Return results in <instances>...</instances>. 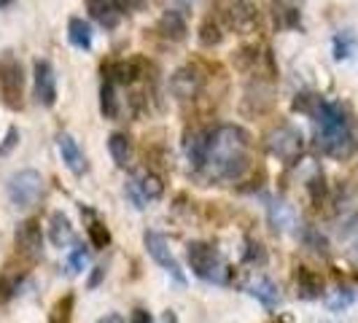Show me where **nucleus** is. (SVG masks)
Segmentation results:
<instances>
[{"instance_id":"0eeeda50","label":"nucleus","mask_w":358,"mask_h":323,"mask_svg":"<svg viewBox=\"0 0 358 323\" xmlns=\"http://www.w3.org/2000/svg\"><path fill=\"white\" fill-rule=\"evenodd\" d=\"M33 78H36V103L43 108H52L57 103V76L49 59H36L33 65Z\"/></svg>"},{"instance_id":"4be33fe9","label":"nucleus","mask_w":358,"mask_h":323,"mask_svg":"<svg viewBox=\"0 0 358 323\" xmlns=\"http://www.w3.org/2000/svg\"><path fill=\"white\" fill-rule=\"evenodd\" d=\"M68 38H71V43L76 49H84V52H90L92 49V27L90 22H84L81 17H73L68 22Z\"/></svg>"},{"instance_id":"c9c22d12","label":"nucleus","mask_w":358,"mask_h":323,"mask_svg":"<svg viewBox=\"0 0 358 323\" xmlns=\"http://www.w3.org/2000/svg\"><path fill=\"white\" fill-rule=\"evenodd\" d=\"M307 189H310V197H313V202H321L323 194H326V180H323V175H315V178L307 183Z\"/></svg>"},{"instance_id":"6e6552de","label":"nucleus","mask_w":358,"mask_h":323,"mask_svg":"<svg viewBox=\"0 0 358 323\" xmlns=\"http://www.w3.org/2000/svg\"><path fill=\"white\" fill-rule=\"evenodd\" d=\"M205 87V76L197 71V68H192V65H183L178 71L170 76V92L180 97V100H192V97H197L199 92Z\"/></svg>"},{"instance_id":"4c0bfd02","label":"nucleus","mask_w":358,"mask_h":323,"mask_svg":"<svg viewBox=\"0 0 358 323\" xmlns=\"http://www.w3.org/2000/svg\"><path fill=\"white\" fill-rule=\"evenodd\" d=\"M122 3V8H129V11H141L148 0H119Z\"/></svg>"},{"instance_id":"f8f14e48","label":"nucleus","mask_w":358,"mask_h":323,"mask_svg":"<svg viewBox=\"0 0 358 323\" xmlns=\"http://www.w3.org/2000/svg\"><path fill=\"white\" fill-rule=\"evenodd\" d=\"M87 8H90L92 19H94L100 27H106V30L119 27L122 11H124L119 0H87Z\"/></svg>"},{"instance_id":"e433bc0d","label":"nucleus","mask_w":358,"mask_h":323,"mask_svg":"<svg viewBox=\"0 0 358 323\" xmlns=\"http://www.w3.org/2000/svg\"><path fill=\"white\" fill-rule=\"evenodd\" d=\"M103 280H106V264H97V267L92 269V278H90V283H87V288H92V291H94V288L100 286Z\"/></svg>"},{"instance_id":"f03ea898","label":"nucleus","mask_w":358,"mask_h":323,"mask_svg":"<svg viewBox=\"0 0 358 323\" xmlns=\"http://www.w3.org/2000/svg\"><path fill=\"white\" fill-rule=\"evenodd\" d=\"M189 264H192V272L202 278V280H208V283H227V278H229V267H227V261H224V256L210 248V245H205V243H189Z\"/></svg>"},{"instance_id":"a211bd4d","label":"nucleus","mask_w":358,"mask_h":323,"mask_svg":"<svg viewBox=\"0 0 358 323\" xmlns=\"http://www.w3.org/2000/svg\"><path fill=\"white\" fill-rule=\"evenodd\" d=\"M157 30H159L162 38H167V41H183L186 33H189L186 19H183L180 11H164L159 19V24H157Z\"/></svg>"},{"instance_id":"393cba45","label":"nucleus","mask_w":358,"mask_h":323,"mask_svg":"<svg viewBox=\"0 0 358 323\" xmlns=\"http://www.w3.org/2000/svg\"><path fill=\"white\" fill-rule=\"evenodd\" d=\"M138 186H141V192H143L145 202H154V199H162L164 194V183H162L157 175H151V173H145L143 178L138 180Z\"/></svg>"},{"instance_id":"a19ab883","label":"nucleus","mask_w":358,"mask_h":323,"mask_svg":"<svg viewBox=\"0 0 358 323\" xmlns=\"http://www.w3.org/2000/svg\"><path fill=\"white\" fill-rule=\"evenodd\" d=\"M164 323H178V318H176V313H167V315H164Z\"/></svg>"},{"instance_id":"2eb2a0df","label":"nucleus","mask_w":358,"mask_h":323,"mask_svg":"<svg viewBox=\"0 0 358 323\" xmlns=\"http://www.w3.org/2000/svg\"><path fill=\"white\" fill-rule=\"evenodd\" d=\"M245 291L251 294L253 299H259L267 310H275V307L280 305V291H278V286L269 278H253L251 283L245 286Z\"/></svg>"},{"instance_id":"a878e982","label":"nucleus","mask_w":358,"mask_h":323,"mask_svg":"<svg viewBox=\"0 0 358 323\" xmlns=\"http://www.w3.org/2000/svg\"><path fill=\"white\" fill-rule=\"evenodd\" d=\"M302 240H305L307 248H313L315 253H321V256H326V253H329V243H326V237H323L318 229L305 227V229H302Z\"/></svg>"},{"instance_id":"7c9ffc66","label":"nucleus","mask_w":358,"mask_h":323,"mask_svg":"<svg viewBox=\"0 0 358 323\" xmlns=\"http://www.w3.org/2000/svg\"><path fill=\"white\" fill-rule=\"evenodd\" d=\"M353 299H356V294H353V291H348V288H342L334 299H329V310L340 313V310H345L348 305H353Z\"/></svg>"},{"instance_id":"39448f33","label":"nucleus","mask_w":358,"mask_h":323,"mask_svg":"<svg viewBox=\"0 0 358 323\" xmlns=\"http://www.w3.org/2000/svg\"><path fill=\"white\" fill-rule=\"evenodd\" d=\"M267 148H269V154H275L278 159H283L291 164V162H296L302 157V151H305V138H302L299 129L283 124L269 132Z\"/></svg>"},{"instance_id":"b1692460","label":"nucleus","mask_w":358,"mask_h":323,"mask_svg":"<svg viewBox=\"0 0 358 323\" xmlns=\"http://www.w3.org/2000/svg\"><path fill=\"white\" fill-rule=\"evenodd\" d=\"M22 272H14V269H6L3 275H0V299L3 302H8L14 294L19 291V286H22Z\"/></svg>"},{"instance_id":"9d476101","label":"nucleus","mask_w":358,"mask_h":323,"mask_svg":"<svg viewBox=\"0 0 358 323\" xmlns=\"http://www.w3.org/2000/svg\"><path fill=\"white\" fill-rule=\"evenodd\" d=\"M0 92H3L6 103L11 108L19 106V97H22V65L17 59H3L0 62Z\"/></svg>"},{"instance_id":"4468645a","label":"nucleus","mask_w":358,"mask_h":323,"mask_svg":"<svg viewBox=\"0 0 358 323\" xmlns=\"http://www.w3.org/2000/svg\"><path fill=\"white\" fill-rule=\"evenodd\" d=\"M267 213L275 232H291L296 227V213L291 210V205L283 202V199H272L267 205Z\"/></svg>"},{"instance_id":"6ab92c4d","label":"nucleus","mask_w":358,"mask_h":323,"mask_svg":"<svg viewBox=\"0 0 358 323\" xmlns=\"http://www.w3.org/2000/svg\"><path fill=\"white\" fill-rule=\"evenodd\" d=\"M296 291L302 299H318L323 294V280L321 275H315L313 269L299 267L296 269Z\"/></svg>"},{"instance_id":"f257e3e1","label":"nucleus","mask_w":358,"mask_h":323,"mask_svg":"<svg viewBox=\"0 0 358 323\" xmlns=\"http://www.w3.org/2000/svg\"><path fill=\"white\" fill-rule=\"evenodd\" d=\"M248 132L237 124H221L213 132H208V162L234 159V157H245L248 151Z\"/></svg>"},{"instance_id":"5701e85b","label":"nucleus","mask_w":358,"mask_h":323,"mask_svg":"<svg viewBox=\"0 0 358 323\" xmlns=\"http://www.w3.org/2000/svg\"><path fill=\"white\" fill-rule=\"evenodd\" d=\"M100 110H103V116L106 119H116L119 116V97H116V84L113 81H103V87H100Z\"/></svg>"},{"instance_id":"ea45409f","label":"nucleus","mask_w":358,"mask_h":323,"mask_svg":"<svg viewBox=\"0 0 358 323\" xmlns=\"http://www.w3.org/2000/svg\"><path fill=\"white\" fill-rule=\"evenodd\" d=\"M97 323H127V321L122 318V315H106L103 321H97Z\"/></svg>"},{"instance_id":"c85d7f7f","label":"nucleus","mask_w":358,"mask_h":323,"mask_svg":"<svg viewBox=\"0 0 358 323\" xmlns=\"http://www.w3.org/2000/svg\"><path fill=\"white\" fill-rule=\"evenodd\" d=\"M87 261H90V251L84 245H76L71 251V256H68V269H71L73 275H78L81 269L87 267Z\"/></svg>"},{"instance_id":"412c9836","label":"nucleus","mask_w":358,"mask_h":323,"mask_svg":"<svg viewBox=\"0 0 358 323\" xmlns=\"http://www.w3.org/2000/svg\"><path fill=\"white\" fill-rule=\"evenodd\" d=\"M229 22H232L237 30H248L256 22V8H253L248 0H232L229 6Z\"/></svg>"},{"instance_id":"ddd939ff","label":"nucleus","mask_w":358,"mask_h":323,"mask_svg":"<svg viewBox=\"0 0 358 323\" xmlns=\"http://www.w3.org/2000/svg\"><path fill=\"white\" fill-rule=\"evenodd\" d=\"M183 148H186V157H189L194 170H202V167L208 164V148H210V145H208V132H202V129L186 132Z\"/></svg>"},{"instance_id":"72a5a7b5","label":"nucleus","mask_w":358,"mask_h":323,"mask_svg":"<svg viewBox=\"0 0 358 323\" xmlns=\"http://www.w3.org/2000/svg\"><path fill=\"white\" fill-rule=\"evenodd\" d=\"M19 143V129L17 127H8V132H6V141L0 145V157H8L11 151H14V145Z\"/></svg>"},{"instance_id":"58836bf2","label":"nucleus","mask_w":358,"mask_h":323,"mask_svg":"<svg viewBox=\"0 0 358 323\" xmlns=\"http://www.w3.org/2000/svg\"><path fill=\"white\" fill-rule=\"evenodd\" d=\"M132 323H154V318H151L145 310H135V313H132Z\"/></svg>"},{"instance_id":"2f4dec72","label":"nucleus","mask_w":358,"mask_h":323,"mask_svg":"<svg viewBox=\"0 0 358 323\" xmlns=\"http://www.w3.org/2000/svg\"><path fill=\"white\" fill-rule=\"evenodd\" d=\"M124 194L132 199V205H135L138 210H143L145 208V197H143V192H141V186H138V180H129V183H127Z\"/></svg>"},{"instance_id":"bb28decb","label":"nucleus","mask_w":358,"mask_h":323,"mask_svg":"<svg viewBox=\"0 0 358 323\" xmlns=\"http://www.w3.org/2000/svg\"><path fill=\"white\" fill-rule=\"evenodd\" d=\"M353 46H356V41L350 33H337L334 36V59H348L350 54H353Z\"/></svg>"},{"instance_id":"1a4fd4ad","label":"nucleus","mask_w":358,"mask_h":323,"mask_svg":"<svg viewBox=\"0 0 358 323\" xmlns=\"http://www.w3.org/2000/svg\"><path fill=\"white\" fill-rule=\"evenodd\" d=\"M14 240H17V251L24 256V259H38L43 253V234H41V224L27 218V221H19L17 232H14Z\"/></svg>"},{"instance_id":"473e14b6","label":"nucleus","mask_w":358,"mask_h":323,"mask_svg":"<svg viewBox=\"0 0 358 323\" xmlns=\"http://www.w3.org/2000/svg\"><path fill=\"white\" fill-rule=\"evenodd\" d=\"M71 305H73V299L71 296H65V302H59L57 305V310H54V315H52V323H71Z\"/></svg>"},{"instance_id":"9b49d317","label":"nucleus","mask_w":358,"mask_h":323,"mask_svg":"<svg viewBox=\"0 0 358 323\" xmlns=\"http://www.w3.org/2000/svg\"><path fill=\"white\" fill-rule=\"evenodd\" d=\"M57 148H59V157H62L65 167L71 170L73 175H84V173H87V157H84V151L78 148V143L73 141V135L59 132V135H57Z\"/></svg>"},{"instance_id":"f704fd0d","label":"nucleus","mask_w":358,"mask_h":323,"mask_svg":"<svg viewBox=\"0 0 358 323\" xmlns=\"http://www.w3.org/2000/svg\"><path fill=\"white\" fill-rule=\"evenodd\" d=\"M245 261H256V264H264L267 261V253H264V248L259 245V243H248V251H245Z\"/></svg>"},{"instance_id":"aec40b11","label":"nucleus","mask_w":358,"mask_h":323,"mask_svg":"<svg viewBox=\"0 0 358 323\" xmlns=\"http://www.w3.org/2000/svg\"><path fill=\"white\" fill-rule=\"evenodd\" d=\"M108 151H110V157L119 167H129V162H132V141L127 138L124 132H110Z\"/></svg>"},{"instance_id":"423d86ee","label":"nucleus","mask_w":358,"mask_h":323,"mask_svg":"<svg viewBox=\"0 0 358 323\" xmlns=\"http://www.w3.org/2000/svg\"><path fill=\"white\" fill-rule=\"evenodd\" d=\"M143 243H145V248H148V256L159 264L167 275H173V280L176 283H186V275H183V269H180V264H178V259L173 256V251L167 248V240L162 237L159 232H145L143 234Z\"/></svg>"},{"instance_id":"f3484780","label":"nucleus","mask_w":358,"mask_h":323,"mask_svg":"<svg viewBox=\"0 0 358 323\" xmlns=\"http://www.w3.org/2000/svg\"><path fill=\"white\" fill-rule=\"evenodd\" d=\"M141 73H143V62L141 59H129V62H113V65H108V81H113V84H132V81H138L141 78Z\"/></svg>"},{"instance_id":"20e7f679","label":"nucleus","mask_w":358,"mask_h":323,"mask_svg":"<svg viewBox=\"0 0 358 323\" xmlns=\"http://www.w3.org/2000/svg\"><path fill=\"white\" fill-rule=\"evenodd\" d=\"M315 145L321 148L326 157L331 159H348L358 148V141L353 135L350 124L340 127V129H318L315 132Z\"/></svg>"},{"instance_id":"79ce46f5","label":"nucleus","mask_w":358,"mask_h":323,"mask_svg":"<svg viewBox=\"0 0 358 323\" xmlns=\"http://www.w3.org/2000/svg\"><path fill=\"white\" fill-rule=\"evenodd\" d=\"M14 6V0H0V8H11Z\"/></svg>"},{"instance_id":"7ed1b4c3","label":"nucleus","mask_w":358,"mask_h":323,"mask_svg":"<svg viewBox=\"0 0 358 323\" xmlns=\"http://www.w3.org/2000/svg\"><path fill=\"white\" fill-rule=\"evenodd\" d=\"M43 178L38 170H19L8 178V199L17 210H30L41 202Z\"/></svg>"},{"instance_id":"cd10ccee","label":"nucleus","mask_w":358,"mask_h":323,"mask_svg":"<svg viewBox=\"0 0 358 323\" xmlns=\"http://www.w3.org/2000/svg\"><path fill=\"white\" fill-rule=\"evenodd\" d=\"M87 234H90V243L92 248H106L108 243H110V232L106 229V224H100V221H94V224H90V229H87Z\"/></svg>"},{"instance_id":"dca6fc26","label":"nucleus","mask_w":358,"mask_h":323,"mask_svg":"<svg viewBox=\"0 0 358 323\" xmlns=\"http://www.w3.org/2000/svg\"><path fill=\"white\" fill-rule=\"evenodd\" d=\"M49 237H52V243L57 248H68L73 240H76V234H73V227H71V218L65 213H52L49 218Z\"/></svg>"},{"instance_id":"37998d69","label":"nucleus","mask_w":358,"mask_h":323,"mask_svg":"<svg viewBox=\"0 0 358 323\" xmlns=\"http://www.w3.org/2000/svg\"><path fill=\"white\" fill-rule=\"evenodd\" d=\"M356 256H358V245H356Z\"/></svg>"},{"instance_id":"c756f323","label":"nucleus","mask_w":358,"mask_h":323,"mask_svg":"<svg viewBox=\"0 0 358 323\" xmlns=\"http://www.w3.org/2000/svg\"><path fill=\"white\" fill-rule=\"evenodd\" d=\"M221 30H218V24H215L213 19H208L205 24H202V30H199V41H202V46H215V43H221Z\"/></svg>"}]
</instances>
